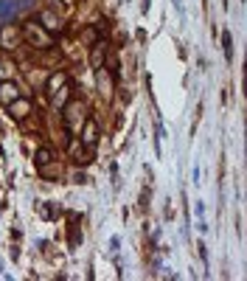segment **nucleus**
<instances>
[{
    "mask_svg": "<svg viewBox=\"0 0 247 281\" xmlns=\"http://www.w3.org/2000/svg\"><path fill=\"white\" fill-rule=\"evenodd\" d=\"M96 141H99V127H96V118H87L84 132H82V144H84V147H96Z\"/></svg>",
    "mask_w": 247,
    "mask_h": 281,
    "instance_id": "obj_4",
    "label": "nucleus"
},
{
    "mask_svg": "<svg viewBox=\"0 0 247 281\" xmlns=\"http://www.w3.org/2000/svg\"><path fill=\"white\" fill-rule=\"evenodd\" d=\"M14 40H17V31L12 34V31L6 28V31H3V45H6V48H12V45H14Z\"/></svg>",
    "mask_w": 247,
    "mask_h": 281,
    "instance_id": "obj_10",
    "label": "nucleus"
},
{
    "mask_svg": "<svg viewBox=\"0 0 247 281\" xmlns=\"http://www.w3.org/2000/svg\"><path fill=\"white\" fill-rule=\"evenodd\" d=\"M197 248H199V256H202V262H205V264H208V248H205V242H199V245H197Z\"/></svg>",
    "mask_w": 247,
    "mask_h": 281,
    "instance_id": "obj_11",
    "label": "nucleus"
},
{
    "mask_svg": "<svg viewBox=\"0 0 247 281\" xmlns=\"http://www.w3.org/2000/svg\"><path fill=\"white\" fill-rule=\"evenodd\" d=\"M104 59V42H96V51H93V65H99Z\"/></svg>",
    "mask_w": 247,
    "mask_h": 281,
    "instance_id": "obj_9",
    "label": "nucleus"
},
{
    "mask_svg": "<svg viewBox=\"0 0 247 281\" xmlns=\"http://www.w3.org/2000/svg\"><path fill=\"white\" fill-rule=\"evenodd\" d=\"M20 99V93H17V84L14 82H0V101L9 107L12 101H17Z\"/></svg>",
    "mask_w": 247,
    "mask_h": 281,
    "instance_id": "obj_3",
    "label": "nucleus"
},
{
    "mask_svg": "<svg viewBox=\"0 0 247 281\" xmlns=\"http://www.w3.org/2000/svg\"><path fill=\"white\" fill-rule=\"evenodd\" d=\"M222 48H225V59L233 62V37H231V31H222Z\"/></svg>",
    "mask_w": 247,
    "mask_h": 281,
    "instance_id": "obj_6",
    "label": "nucleus"
},
{
    "mask_svg": "<svg viewBox=\"0 0 247 281\" xmlns=\"http://www.w3.org/2000/svg\"><path fill=\"white\" fill-rule=\"evenodd\" d=\"M23 34H26V40L31 42V45H37V48H48V45H51V34H45V31H42L39 26H34V23L26 26Z\"/></svg>",
    "mask_w": 247,
    "mask_h": 281,
    "instance_id": "obj_2",
    "label": "nucleus"
},
{
    "mask_svg": "<svg viewBox=\"0 0 247 281\" xmlns=\"http://www.w3.org/2000/svg\"><path fill=\"white\" fill-rule=\"evenodd\" d=\"M149 9H152V0H141V12L146 14V12H149Z\"/></svg>",
    "mask_w": 247,
    "mask_h": 281,
    "instance_id": "obj_12",
    "label": "nucleus"
},
{
    "mask_svg": "<svg viewBox=\"0 0 247 281\" xmlns=\"http://www.w3.org/2000/svg\"><path fill=\"white\" fill-rule=\"evenodd\" d=\"M39 20H42V28H45V31H59V28H62V20H59L53 12H42Z\"/></svg>",
    "mask_w": 247,
    "mask_h": 281,
    "instance_id": "obj_5",
    "label": "nucleus"
},
{
    "mask_svg": "<svg viewBox=\"0 0 247 281\" xmlns=\"http://www.w3.org/2000/svg\"><path fill=\"white\" fill-rule=\"evenodd\" d=\"M34 0H0V23H12L23 12L31 9Z\"/></svg>",
    "mask_w": 247,
    "mask_h": 281,
    "instance_id": "obj_1",
    "label": "nucleus"
},
{
    "mask_svg": "<svg viewBox=\"0 0 247 281\" xmlns=\"http://www.w3.org/2000/svg\"><path fill=\"white\" fill-rule=\"evenodd\" d=\"M34 163H37V169H39V166H48V163H51V149H37Z\"/></svg>",
    "mask_w": 247,
    "mask_h": 281,
    "instance_id": "obj_8",
    "label": "nucleus"
},
{
    "mask_svg": "<svg viewBox=\"0 0 247 281\" xmlns=\"http://www.w3.org/2000/svg\"><path fill=\"white\" fill-rule=\"evenodd\" d=\"M73 180H76V183H87V174H73Z\"/></svg>",
    "mask_w": 247,
    "mask_h": 281,
    "instance_id": "obj_13",
    "label": "nucleus"
},
{
    "mask_svg": "<svg viewBox=\"0 0 247 281\" xmlns=\"http://www.w3.org/2000/svg\"><path fill=\"white\" fill-rule=\"evenodd\" d=\"M9 107L14 110V118H26V113H28V101H26V99H17V101H12Z\"/></svg>",
    "mask_w": 247,
    "mask_h": 281,
    "instance_id": "obj_7",
    "label": "nucleus"
}]
</instances>
